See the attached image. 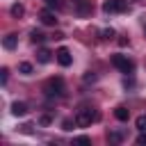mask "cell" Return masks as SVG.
I'll return each mask as SVG.
<instances>
[{"label":"cell","instance_id":"cell-17","mask_svg":"<svg viewBox=\"0 0 146 146\" xmlns=\"http://www.w3.org/2000/svg\"><path fill=\"white\" fill-rule=\"evenodd\" d=\"M46 5H48V7H55V9H62V7H64L62 0H46Z\"/></svg>","mask_w":146,"mask_h":146},{"label":"cell","instance_id":"cell-8","mask_svg":"<svg viewBox=\"0 0 146 146\" xmlns=\"http://www.w3.org/2000/svg\"><path fill=\"white\" fill-rule=\"evenodd\" d=\"M11 114H14V116H25V114H27V105H25V103H18V100L11 103Z\"/></svg>","mask_w":146,"mask_h":146},{"label":"cell","instance_id":"cell-21","mask_svg":"<svg viewBox=\"0 0 146 146\" xmlns=\"http://www.w3.org/2000/svg\"><path fill=\"white\" fill-rule=\"evenodd\" d=\"M0 78H2V84H5V82H7V78H9V71H7V68H2V71H0Z\"/></svg>","mask_w":146,"mask_h":146},{"label":"cell","instance_id":"cell-9","mask_svg":"<svg viewBox=\"0 0 146 146\" xmlns=\"http://www.w3.org/2000/svg\"><path fill=\"white\" fill-rule=\"evenodd\" d=\"M114 116H116L119 121H128V116H130V110H128V107H123V105H119V107L114 110Z\"/></svg>","mask_w":146,"mask_h":146},{"label":"cell","instance_id":"cell-13","mask_svg":"<svg viewBox=\"0 0 146 146\" xmlns=\"http://www.w3.org/2000/svg\"><path fill=\"white\" fill-rule=\"evenodd\" d=\"M23 14H25V9H23V5H18V2H16V5H11V16H16V18H21Z\"/></svg>","mask_w":146,"mask_h":146},{"label":"cell","instance_id":"cell-12","mask_svg":"<svg viewBox=\"0 0 146 146\" xmlns=\"http://www.w3.org/2000/svg\"><path fill=\"white\" fill-rule=\"evenodd\" d=\"M50 55H52V52H50V50H46V48H43V50H39V52H36V59H39V62H41V64H48V62H50V59H52V57H50Z\"/></svg>","mask_w":146,"mask_h":146},{"label":"cell","instance_id":"cell-22","mask_svg":"<svg viewBox=\"0 0 146 146\" xmlns=\"http://www.w3.org/2000/svg\"><path fill=\"white\" fill-rule=\"evenodd\" d=\"M110 141H121V135H119V132H112V135H110Z\"/></svg>","mask_w":146,"mask_h":146},{"label":"cell","instance_id":"cell-2","mask_svg":"<svg viewBox=\"0 0 146 146\" xmlns=\"http://www.w3.org/2000/svg\"><path fill=\"white\" fill-rule=\"evenodd\" d=\"M112 64H114V68H119L121 73H132V71H135V62H132L130 57H125V55H112Z\"/></svg>","mask_w":146,"mask_h":146},{"label":"cell","instance_id":"cell-6","mask_svg":"<svg viewBox=\"0 0 146 146\" xmlns=\"http://www.w3.org/2000/svg\"><path fill=\"white\" fill-rule=\"evenodd\" d=\"M55 57H57V62H59V66H71V62H73V57H71V52H68V48H59V50L55 52Z\"/></svg>","mask_w":146,"mask_h":146},{"label":"cell","instance_id":"cell-19","mask_svg":"<svg viewBox=\"0 0 146 146\" xmlns=\"http://www.w3.org/2000/svg\"><path fill=\"white\" fill-rule=\"evenodd\" d=\"M137 144H139V146H146V132H141V135L137 137Z\"/></svg>","mask_w":146,"mask_h":146},{"label":"cell","instance_id":"cell-18","mask_svg":"<svg viewBox=\"0 0 146 146\" xmlns=\"http://www.w3.org/2000/svg\"><path fill=\"white\" fill-rule=\"evenodd\" d=\"M73 123H75V121H73ZM73 123H71V121L66 119V121L62 123V130H73Z\"/></svg>","mask_w":146,"mask_h":146},{"label":"cell","instance_id":"cell-15","mask_svg":"<svg viewBox=\"0 0 146 146\" xmlns=\"http://www.w3.org/2000/svg\"><path fill=\"white\" fill-rule=\"evenodd\" d=\"M135 125L141 130V132H146V114H141V116H137V121H135Z\"/></svg>","mask_w":146,"mask_h":146},{"label":"cell","instance_id":"cell-7","mask_svg":"<svg viewBox=\"0 0 146 146\" xmlns=\"http://www.w3.org/2000/svg\"><path fill=\"white\" fill-rule=\"evenodd\" d=\"M39 18H41L43 25H55V23H57V18H55V14H52L50 9H43V11L39 14Z\"/></svg>","mask_w":146,"mask_h":146},{"label":"cell","instance_id":"cell-14","mask_svg":"<svg viewBox=\"0 0 146 146\" xmlns=\"http://www.w3.org/2000/svg\"><path fill=\"white\" fill-rule=\"evenodd\" d=\"M18 71H21L23 75H30V73H32V64H27V62H21V64H18Z\"/></svg>","mask_w":146,"mask_h":146},{"label":"cell","instance_id":"cell-16","mask_svg":"<svg viewBox=\"0 0 146 146\" xmlns=\"http://www.w3.org/2000/svg\"><path fill=\"white\" fill-rule=\"evenodd\" d=\"M73 144H91V139H89L87 135H80V137H75V139H73Z\"/></svg>","mask_w":146,"mask_h":146},{"label":"cell","instance_id":"cell-1","mask_svg":"<svg viewBox=\"0 0 146 146\" xmlns=\"http://www.w3.org/2000/svg\"><path fill=\"white\" fill-rule=\"evenodd\" d=\"M96 119H98V112H94L91 107H82V110H78V114H75V125L84 128V125H89V123L96 121Z\"/></svg>","mask_w":146,"mask_h":146},{"label":"cell","instance_id":"cell-11","mask_svg":"<svg viewBox=\"0 0 146 146\" xmlns=\"http://www.w3.org/2000/svg\"><path fill=\"white\" fill-rule=\"evenodd\" d=\"M30 39H32V43H43V41H46V34L39 32V30H32V32H30Z\"/></svg>","mask_w":146,"mask_h":146},{"label":"cell","instance_id":"cell-5","mask_svg":"<svg viewBox=\"0 0 146 146\" xmlns=\"http://www.w3.org/2000/svg\"><path fill=\"white\" fill-rule=\"evenodd\" d=\"M75 14L78 16H89L91 14V0H73Z\"/></svg>","mask_w":146,"mask_h":146},{"label":"cell","instance_id":"cell-10","mask_svg":"<svg viewBox=\"0 0 146 146\" xmlns=\"http://www.w3.org/2000/svg\"><path fill=\"white\" fill-rule=\"evenodd\" d=\"M2 46H5L7 50H14V48H16V34H7V36L2 39Z\"/></svg>","mask_w":146,"mask_h":146},{"label":"cell","instance_id":"cell-20","mask_svg":"<svg viewBox=\"0 0 146 146\" xmlns=\"http://www.w3.org/2000/svg\"><path fill=\"white\" fill-rule=\"evenodd\" d=\"M103 36H105V39H112V36H114V30H112V27H110V30H103Z\"/></svg>","mask_w":146,"mask_h":146},{"label":"cell","instance_id":"cell-4","mask_svg":"<svg viewBox=\"0 0 146 146\" xmlns=\"http://www.w3.org/2000/svg\"><path fill=\"white\" fill-rule=\"evenodd\" d=\"M128 9V2L125 0H105L103 2V11L105 14H121Z\"/></svg>","mask_w":146,"mask_h":146},{"label":"cell","instance_id":"cell-3","mask_svg":"<svg viewBox=\"0 0 146 146\" xmlns=\"http://www.w3.org/2000/svg\"><path fill=\"white\" fill-rule=\"evenodd\" d=\"M46 96H64V80L62 78H50L43 87Z\"/></svg>","mask_w":146,"mask_h":146}]
</instances>
